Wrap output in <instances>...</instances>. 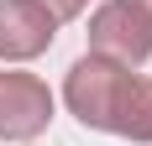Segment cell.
Instances as JSON below:
<instances>
[{
  "label": "cell",
  "mask_w": 152,
  "mask_h": 146,
  "mask_svg": "<svg viewBox=\"0 0 152 146\" xmlns=\"http://www.w3.org/2000/svg\"><path fill=\"white\" fill-rule=\"evenodd\" d=\"M37 5H42V11L53 16V21H58V26H63V21H74V16H84V11H89V0H37Z\"/></svg>",
  "instance_id": "6"
},
{
  "label": "cell",
  "mask_w": 152,
  "mask_h": 146,
  "mask_svg": "<svg viewBox=\"0 0 152 146\" xmlns=\"http://www.w3.org/2000/svg\"><path fill=\"white\" fill-rule=\"evenodd\" d=\"M58 37V21L37 0H0V58L5 63H31L42 58Z\"/></svg>",
  "instance_id": "4"
},
{
  "label": "cell",
  "mask_w": 152,
  "mask_h": 146,
  "mask_svg": "<svg viewBox=\"0 0 152 146\" xmlns=\"http://www.w3.org/2000/svg\"><path fill=\"white\" fill-rule=\"evenodd\" d=\"M89 52L121 68H142L152 58V16L137 11L131 0H105L89 16Z\"/></svg>",
  "instance_id": "2"
},
{
  "label": "cell",
  "mask_w": 152,
  "mask_h": 146,
  "mask_svg": "<svg viewBox=\"0 0 152 146\" xmlns=\"http://www.w3.org/2000/svg\"><path fill=\"white\" fill-rule=\"evenodd\" d=\"M131 5H137V11H147V16H152V0H131Z\"/></svg>",
  "instance_id": "7"
},
{
  "label": "cell",
  "mask_w": 152,
  "mask_h": 146,
  "mask_svg": "<svg viewBox=\"0 0 152 146\" xmlns=\"http://www.w3.org/2000/svg\"><path fill=\"white\" fill-rule=\"evenodd\" d=\"M121 63L110 58H94V52H84V58L68 68V78H63V104L79 115V125H89V131H110V115H115V99H121V84H126Z\"/></svg>",
  "instance_id": "1"
},
{
  "label": "cell",
  "mask_w": 152,
  "mask_h": 146,
  "mask_svg": "<svg viewBox=\"0 0 152 146\" xmlns=\"http://www.w3.org/2000/svg\"><path fill=\"white\" fill-rule=\"evenodd\" d=\"M110 136H126V141H152V78L147 73H126L121 99H115V115H110Z\"/></svg>",
  "instance_id": "5"
},
{
  "label": "cell",
  "mask_w": 152,
  "mask_h": 146,
  "mask_svg": "<svg viewBox=\"0 0 152 146\" xmlns=\"http://www.w3.org/2000/svg\"><path fill=\"white\" fill-rule=\"evenodd\" d=\"M53 125V89L37 73L5 68L0 73V136L5 141H31Z\"/></svg>",
  "instance_id": "3"
}]
</instances>
